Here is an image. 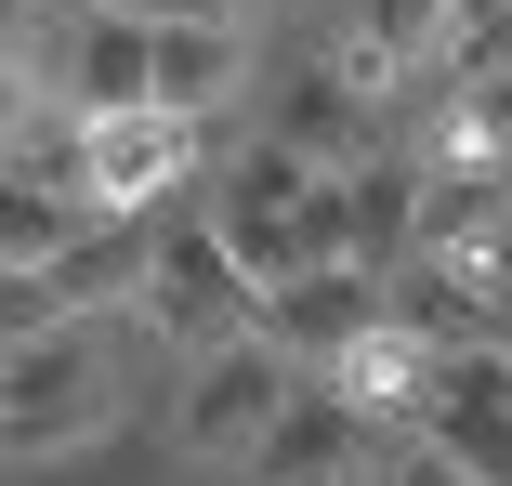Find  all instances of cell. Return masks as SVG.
I'll return each instance as SVG.
<instances>
[{"label":"cell","instance_id":"11","mask_svg":"<svg viewBox=\"0 0 512 486\" xmlns=\"http://www.w3.org/2000/svg\"><path fill=\"white\" fill-rule=\"evenodd\" d=\"M53 316H92V303H132L145 289V224H79L66 250H53Z\"/></svg>","mask_w":512,"mask_h":486},{"label":"cell","instance_id":"1","mask_svg":"<svg viewBox=\"0 0 512 486\" xmlns=\"http://www.w3.org/2000/svg\"><path fill=\"white\" fill-rule=\"evenodd\" d=\"M106 421H119V368L92 355L79 329L0 368V460H66V447H92Z\"/></svg>","mask_w":512,"mask_h":486},{"label":"cell","instance_id":"9","mask_svg":"<svg viewBox=\"0 0 512 486\" xmlns=\"http://www.w3.org/2000/svg\"><path fill=\"white\" fill-rule=\"evenodd\" d=\"M53 92L79 106V132L92 119H145V27L132 14H79L66 53H53Z\"/></svg>","mask_w":512,"mask_h":486},{"label":"cell","instance_id":"2","mask_svg":"<svg viewBox=\"0 0 512 486\" xmlns=\"http://www.w3.org/2000/svg\"><path fill=\"white\" fill-rule=\"evenodd\" d=\"M132 316H145L158 342H184V355L250 342V289H237V263L211 250V224H145V289H132Z\"/></svg>","mask_w":512,"mask_h":486},{"label":"cell","instance_id":"15","mask_svg":"<svg viewBox=\"0 0 512 486\" xmlns=\"http://www.w3.org/2000/svg\"><path fill=\"white\" fill-rule=\"evenodd\" d=\"M40 342H66L53 289H40V276H0V368H14V355H40Z\"/></svg>","mask_w":512,"mask_h":486},{"label":"cell","instance_id":"4","mask_svg":"<svg viewBox=\"0 0 512 486\" xmlns=\"http://www.w3.org/2000/svg\"><path fill=\"white\" fill-rule=\"evenodd\" d=\"M66 171H79V184H66L79 224H145L171 184L197 171V132H171V119H92Z\"/></svg>","mask_w":512,"mask_h":486},{"label":"cell","instance_id":"6","mask_svg":"<svg viewBox=\"0 0 512 486\" xmlns=\"http://www.w3.org/2000/svg\"><path fill=\"white\" fill-rule=\"evenodd\" d=\"M250 486H381V421H355L329 395H289L276 434L250 447Z\"/></svg>","mask_w":512,"mask_h":486},{"label":"cell","instance_id":"17","mask_svg":"<svg viewBox=\"0 0 512 486\" xmlns=\"http://www.w3.org/2000/svg\"><path fill=\"white\" fill-rule=\"evenodd\" d=\"M27 40H40V0H0V66H27Z\"/></svg>","mask_w":512,"mask_h":486},{"label":"cell","instance_id":"10","mask_svg":"<svg viewBox=\"0 0 512 486\" xmlns=\"http://www.w3.org/2000/svg\"><path fill=\"white\" fill-rule=\"evenodd\" d=\"M276 158H289L302 184H355V171H381V119H368V92H342V79L289 92V119H276Z\"/></svg>","mask_w":512,"mask_h":486},{"label":"cell","instance_id":"7","mask_svg":"<svg viewBox=\"0 0 512 486\" xmlns=\"http://www.w3.org/2000/svg\"><path fill=\"white\" fill-rule=\"evenodd\" d=\"M237 79H250V40L224 14H184V27H145V119L197 132L211 106H237Z\"/></svg>","mask_w":512,"mask_h":486},{"label":"cell","instance_id":"3","mask_svg":"<svg viewBox=\"0 0 512 486\" xmlns=\"http://www.w3.org/2000/svg\"><path fill=\"white\" fill-rule=\"evenodd\" d=\"M276 408H289V355L224 342V355H197V368H184L171 434H184V460H250V447L276 434Z\"/></svg>","mask_w":512,"mask_h":486},{"label":"cell","instance_id":"12","mask_svg":"<svg viewBox=\"0 0 512 486\" xmlns=\"http://www.w3.org/2000/svg\"><path fill=\"white\" fill-rule=\"evenodd\" d=\"M447 40H460V0H368V40H355V79L342 92H381L407 66H447Z\"/></svg>","mask_w":512,"mask_h":486},{"label":"cell","instance_id":"5","mask_svg":"<svg viewBox=\"0 0 512 486\" xmlns=\"http://www.w3.org/2000/svg\"><path fill=\"white\" fill-rule=\"evenodd\" d=\"M421 447L460 473V486H512V368L499 355H447L434 368V395H421Z\"/></svg>","mask_w":512,"mask_h":486},{"label":"cell","instance_id":"16","mask_svg":"<svg viewBox=\"0 0 512 486\" xmlns=\"http://www.w3.org/2000/svg\"><path fill=\"white\" fill-rule=\"evenodd\" d=\"M27 106H40V92H27V66H0V145H27Z\"/></svg>","mask_w":512,"mask_h":486},{"label":"cell","instance_id":"13","mask_svg":"<svg viewBox=\"0 0 512 486\" xmlns=\"http://www.w3.org/2000/svg\"><path fill=\"white\" fill-rule=\"evenodd\" d=\"M434 158H460L473 184H512V66H486V79H460V92H447Z\"/></svg>","mask_w":512,"mask_h":486},{"label":"cell","instance_id":"8","mask_svg":"<svg viewBox=\"0 0 512 486\" xmlns=\"http://www.w3.org/2000/svg\"><path fill=\"white\" fill-rule=\"evenodd\" d=\"M355 329H381V276H355V263H329V276H289V289H263L250 303V342L263 355H342Z\"/></svg>","mask_w":512,"mask_h":486},{"label":"cell","instance_id":"14","mask_svg":"<svg viewBox=\"0 0 512 486\" xmlns=\"http://www.w3.org/2000/svg\"><path fill=\"white\" fill-rule=\"evenodd\" d=\"M79 237V198L53 171H0V276H53V250Z\"/></svg>","mask_w":512,"mask_h":486}]
</instances>
